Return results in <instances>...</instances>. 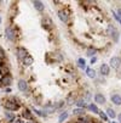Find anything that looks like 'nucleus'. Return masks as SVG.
<instances>
[{
  "label": "nucleus",
  "mask_w": 121,
  "mask_h": 123,
  "mask_svg": "<svg viewBox=\"0 0 121 123\" xmlns=\"http://www.w3.org/2000/svg\"><path fill=\"white\" fill-rule=\"evenodd\" d=\"M4 106H5L6 110H10V111H16V110L20 109L18 102H15L13 100H7V101H5Z\"/></svg>",
  "instance_id": "obj_1"
},
{
  "label": "nucleus",
  "mask_w": 121,
  "mask_h": 123,
  "mask_svg": "<svg viewBox=\"0 0 121 123\" xmlns=\"http://www.w3.org/2000/svg\"><path fill=\"white\" fill-rule=\"evenodd\" d=\"M120 65H121V57L114 56V57L110 59V66H111L113 68H119Z\"/></svg>",
  "instance_id": "obj_2"
},
{
  "label": "nucleus",
  "mask_w": 121,
  "mask_h": 123,
  "mask_svg": "<svg viewBox=\"0 0 121 123\" xmlns=\"http://www.w3.org/2000/svg\"><path fill=\"white\" fill-rule=\"evenodd\" d=\"M27 56H28V54H27V50L24 48H18L17 49V57H18L20 60L23 61Z\"/></svg>",
  "instance_id": "obj_3"
},
{
  "label": "nucleus",
  "mask_w": 121,
  "mask_h": 123,
  "mask_svg": "<svg viewBox=\"0 0 121 123\" xmlns=\"http://www.w3.org/2000/svg\"><path fill=\"white\" fill-rule=\"evenodd\" d=\"M5 34H6V38L9 39V40H15V31L11 28V27H7L6 29H5Z\"/></svg>",
  "instance_id": "obj_4"
},
{
  "label": "nucleus",
  "mask_w": 121,
  "mask_h": 123,
  "mask_svg": "<svg viewBox=\"0 0 121 123\" xmlns=\"http://www.w3.org/2000/svg\"><path fill=\"white\" fill-rule=\"evenodd\" d=\"M95 101H96L97 104L103 105V104H105V96L102 95L100 93H97V94L95 95Z\"/></svg>",
  "instance_id": "obj_5"
},
{
  "label": "nucleus",
  "mask_w": 121,
  "mask_h": 123,
  "mask_svg": "<svg viewBox=\"0 0 121 123\" xmlns=\"http://www.w3.org/2000/svg\"><path fill=\"white\" fill-rule=\"evenodd\" d=\"M99 71H100V74L108 76L109 72H110V67H109L108 65H105V63H103V65L100 66V68H99Z\"/></svg>",
  "instance_id": "obj_6"
},
{
  "label": "nucleus",
  "mask_w": 121,
  "mask_h": 123,
  "mask_svg": "<svg viewBox=\"0 0 121 123\" xmlns=\"http://www.w3.org/2000/svg\"><path fill=\"white\" fill-rule=\"evenodd\" d=\"M33 5H34V7H35L38 11H42L44 10V4L41 1H39V0H34Z\"/></svg>",
  "instance_id": "obj_7"
},
{
  "label": "nucleus",
  "mask_w": 121,
  "mask_h": 123,
  "mask_svg": "<svg viewBox=\"0 0 121 123\" xmlns=\"http://www.w3.org/2000/svg\"><path fill=\"white\" fill-rule=\"evenodd\" d=\"M111 102H114L115 105H121V96L119 95V94H114V95H111Z\"/></svg>",
  "instance_id": "obj_8"
},
{
  "label": "nucleus",
  "mask_w": 121,
  "mask_h": 123,
  "mask_svg": "<svg viewBox=\"0 0 121 123\" xmlns=\"http://www.w3.org/2000/svg\"><path fill=\"white\" fill-rule=\"evenodd\" d=\"M58 17H59V20L62 21V22H67L68 21V15H67V12L65 11H58Z\"/></svg>",
  "instance_id": "obj_9"
},
{
  "label": "nucleus",
  "mask_w": 121,
  "mask_h": 123,
  "mask_svg": "<svg viewBox=\"0 0 121 123\" xmlns=\"http://www.w3.org/2000/svg\"><path fill=\"white\" fill-rule=\"evenodd\" d=\"M18 88H20V90H21V92H26V90H27V88H28L27 82L23 80V79H21V80L18 82Z\"/></svg>",
  "instance_id": "obj_10"
},
{
  "label": "nucleus",
  "mask_w": 121,
  "mask_h": 123,
  "mask_svg": "<svg viewBox=\"0 0 121 123\" xmlns=\"http://www.w3.org/2000/svg\"><path fill=\"white\" fill-rule=\"evenodd\" d=\"M22 116H23L26 119H29V121H32V118H33V115H32V112H30L28 109H24V110H23Z\"/></svg>",
  "instance_id": "obj_11"
},
{
  "label": "nucleus",
  "mask_w": 121,
  "mask_h": 123,
  "mask_svg": "<svg viewBox=\"0 0 121 123\" xmlns=\"http://www.w3.org/2000/svg\"><path fill=\"white\" fill-rule=\"evenodd\" d=\"M55 106H53V104H46L45 106H44V110L47 112V113H51V112H53L55 111Z\"/></svg>",
  "instance_id": "obj_12"
},
{
  "label": "nucleus",
  "mask_w": 121,
  "mask_h": 123,
  "mask_svg": "<svg viewBox=\"0 0 121 123\" xmlns=\"http://www.w3.org/2000/svg\"><path fill=\"white\" fill-rule=\"evenodd\" d=\"M1 83L5 85H9L10 83H11V76L10 74H5V77H3V79H1Z\"/></svg>",
  "instance_id": "obj_13"
},
{
  "label": "nucleus",
  "mask_w": 121,
  "mask_h": 123,
  "mask_svg": "<svg viewBox=\"0 0 121 123\" xmlns=\"http://www.w3.org/2000/svg\"><path fill=\"white\" fill-rule=\"evenodd\" d=\"M68 116H69V115H68V112H65V111H64V112H62V113L59 115V117H58V122H59V123H63V122L68 118Z\"/></svg>",
  "instance_id": "obj_14"
},
{
  "label": "nucleus",
  "mask_w": 121,
  "mask_h": 123,
  "mask_svg": "<svg viewBox=\"0 0 121 123\" xmlns=\"http://www.w3.org/2000/svg\"><path fill=\"white\" fill-rule=\"evenodd\" d=\"M86 73H87V77H90V78H95L96 77V72H95V69H92V68H87L86 69Z\"/></svg>",
  "instance_id": "obj_15"
},
{
  "label": "nucleus",
  "mask_w": 121,
  "mask_h": 123,
  "mask_svg": "<svg viewBox=\"0 0 121 123\" xmlns=\"http://www.w3.org/2000/svg\"><path fill=\"white\" fill-rule=\"evenodd\" d=\"M33 61H34V60H33V57H32V56H29V55H28V56H27V57H26V59L23 60L24 65H27V66L32 65V63H33Z\"/></svg>",
  "instance_id": "obj_16"
},
{
  "label": "nucleus",
  "mask_w": 121,
  "mask_h": 123,
  "mask_svg": "<svg viewBox=\"0 0 121 123\" xmlns=\"http://www.w3.org/2000/svg\"><path fill=\"white\" fill-rule=\"evenodd\" d=\"M107 113H108V116H109L110 118H115V117H116V113H115V111H114L113 109H108V110H107Z\"/></svg>",
  "instance_id": "obj_17"
},
{
  "label": "nucleus",
  "mask_w": 121,
  "mask_h": 123,
  "mask_svg": "<svg viewBox=\"0 0 121 123\" xmlns=\"http://www.w3.org/2000/svg\"><path fill=\"white\" fill-rule=\"evenodd\" d=\"M90 110H91L92 112H95V113H99V110H98V107L96 106L95 104H91V105H90Z\"/></svg>",
  "instance_id": "obj_18"
},
{
  "label": "nucleus",
  "mask_w": 121,
  "mask_h": 123,
  "mask_svg": "<svg viewBox=\"0 0 121 123\" xmlns=\"http://www.w3.org/2000/svg\"><path fill=\"white\" fill-rule=\"evenodd\" d=\"M78 65H79V67L85 68V66H86V61H85L84 59H79V60H78Z\"/></svg>",
  "instance_id": "obj_19"
},
{
  "label": "nucleus",
  "mask_w": 121,
  "mask_h": 123,
  "mask_svg": "<svg viewBox=\"0 0 121 123\" xmlns=\"http://www.w3.org/2000/svg\"><path fill=\"white\" fill-rule=\"evenodd\" d=\"M76 105L80 107V109H84V107H86V102L84 101V100H79L78 102H76Z\"/></svg>",
  "instance_id": "obj_20"
},
{
  "label": "nucleus",
  "mask_w": 121,
  "mask_h": 123,
  "mask_svg": "<svg viewBox=\"0 0 121 123\" xmlns=\"http://www.w3.org/2000/svg\"><path fill=\"white\" fill-rule=\"evenodd\" d=\"M74 115H84V109H75L73 111Z\"/></svg>",
  "instance_id": "obj_21"
},
{
  "label": "nucleus",
  "mask_w": 121,
  "mask_h": 123,
  "mask_svg": "<svg viewBox=\"0 0 121 123\" xmlns=\"http://www.w3.org/2000/svg\"><path fill=\"white\" fill-rule=\"evenodd\" d=\"M111 36H113V38H114V40H115V42H117V39H119V32H117L116 29L114 31V33L111 34Z\"/></svg>",
  "instance_id": "obj_22"
},
{
  "label": "nucleus",
  "mask_w": 121,
  "mask_h": 123,
  "mask_svg": "<svg viewBox=\"0 0 121 123\" xmlns=\"http://www.w3.org/2000/svg\"><path fill=\"white\" fill-rule=\"evenodd\" d=\"M95 52H96V50L90 48V49L87 50V56H93V55H95Z\"/></svg>",
  "instance_id": "obj_23"
},
{
  "label": "nucleus",
  "mask_w": 121,
  "mask_h": 123,
  "mask_svg": "<svg viewBox=\"0 0 121 123\" xmlns=\"http://www.w3.org/2000/svg\"><path fill=\"white\" fill-rule=\"evenodd\" d=\"M99 115H100V118H103V121H107V119H108V117H107V115H105L104 112H100V111H99Z\"/></svg>",
  "instance_id": "obj_24"
},
{
  "label": "nucleus",
  "mask_w": 121,
  "mask_h": 123,
  "mask_svg": "<svg viewBox=\"0 0 121 123\" xmlns=\"http://www.w3.org/2000/svg\"><path fill=\"white\" fill-rule=\"evenodd\" d=\"M34 112H35L37 115H39V116H44L45 115V113H42L41 111H38V110H34Z\"/></svg>",
  "instance_id": "obj_25"
},
{
  "label": "nucleus",
  "mask_w": 121,
  "mask_h": 123,
  "mask_svg": "<svg viewBox=\"0 0 121 123\" xmlns=\"http://www.w3.org/2000/svg\"><path fill=\"white\" fill-rule=\"evenodd\" d=\"M117 16H119L120 18H121V7H120V9L117 10Z\"/></svg>",
  "instance_id": "obj_26"
},
{
  "label": "nucleus",
  "mask_w": 121,
  "mask_h": 123,
  "mask_svg": "<svg viewBox=\"0 0 121 123\" xmlns=\"http://www.w3.org/2000/svg\"><path fill=\"white\" fill-rule=\"evenodd\" d=\"M6 116H7V118H13V115H11V113H6Z\"/></svg>",
  "instance_id": "obj_27"
},
{
  "label": "nucleus",
  "mask_w": 121,
  "mask_h": 123,
  "mask_svg": "<svg viewBox=\"0 0 121 123\" xmlns=\"http://www.w3.org/2000/svg\"><path fill=\"white\" fill-rule=\"evenodd\" d=\"M96 61H97L96 57H92V59H91V63H93V62H96Z\"/></svg>",
  "instance_id": "obj_28"
},
{
  "label": "nucleus",
  "mask_w": 121,
  "mask_h": 123,
  "mask_svg": "<svg viewBox=\"0 0 121 123\" xmlns=\"http://www.w3.org/2000/svg\"><path fill=\"white\" fill-rule=\"evenodd\" d=\"M27 123H37L35 121H29V122H27Z\"/></svg>",
  "instance_id": "obj_29"
},
{
  "label": "nucleus",
  "mask_w": 121,
  "mask_h": 123,
  "mask_svg": "<svg viewBox=\"0 0 121 123\" xmlns=\"http://www.w3.org/2000/svg\"><path fill=\"white\" fill-rule=\"evenodd\" d=\"M117 118H119V121L121 122V115H119V116H117Z\"/></svg>",
  "instance_id": "obj_30"
},
{
  "label": "nucleus",
  "mask_w": 121,
  "mask_h": 123,
  "mask_svg": "<svg viewBox=\"0 0 121 123\" xmlns=\"http://www.w3.org/2000/svg\"><path fill=\"white\" fill-rule=\"evenodd\" d=\"M0 23H1V16H0Z\"/></svg>",
  "instance_id": "obj_31"
},
{
  "label": "nucleus",
  "mask_w": 121,
  "mask_h": 123,
  "mask_svg": "<svg viewBox=\"0 0 121 123\" xmlns=\"http://www.w3.org/2000/svg\"><path fill=\"white\" fill-rule=\"evenodd\" d=\"M97 123H102V122H97Z\"/></svg>",
  "instance_id": "obj_32"
},
{
  "label": "nucleus",
  "mask_w": 121,
  "mask_h": 123,
  "mask_svg": "<svg viewBox=\"0 0 121 123\" xmlns=\"http://www.w3.org/2000/svg\"><path fill=\"white\" fill-rule=\"evenodd\" d=\"M114 123H115V122H114Z\"/></svg>",
  "instance_id": "obj_33"
}]
</instances>
